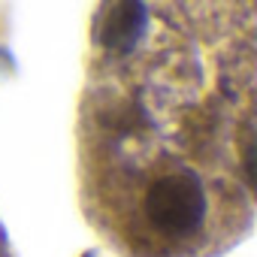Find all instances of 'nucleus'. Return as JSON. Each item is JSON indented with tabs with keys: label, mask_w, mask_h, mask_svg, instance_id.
Returning <instances> with one entry per match:
<instances>
[{
	"label": "nucleus",
	"mask_w": 257,
	"mask_h": 257,
	"mask_svg": "<svg viewBox=\"0 0 257 257\" xmlns=\"http://www.w3.org/2000/svg\"><path fill=\"white\" fill-rule=\"evenodd\" d=\"M209 215V194L194 170H170L146 185L143 218L152 233L167 239H185L203 230Z\"/></svg>",
	"instance_id": "1"
},
{
	"label": "nucleus",
	"mask_w": 257,
	"mask_h": 257,
	"mask_svg": "<svg viewBox=\"0 0 257 257\" xmlns=\"http://www.w3.org/2000/svg\"><path fill=\"white\" fill-rule=\"evenodd\" d=\"M149 28V16L146 7L140 4H118L109 10V16H103L100 22V40L115 49V52H131Z\"/></svg>",
	"instance_id": "2"
}]
</instances>
